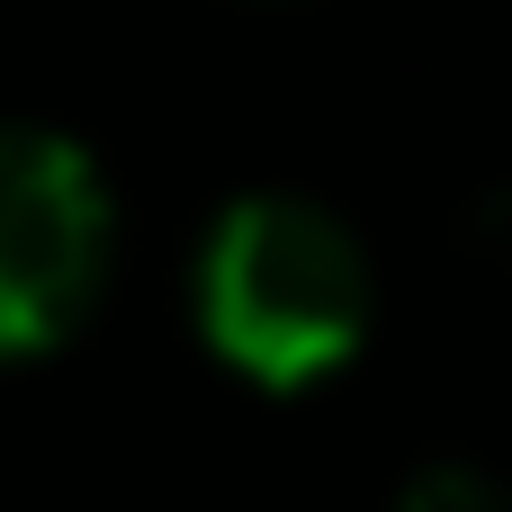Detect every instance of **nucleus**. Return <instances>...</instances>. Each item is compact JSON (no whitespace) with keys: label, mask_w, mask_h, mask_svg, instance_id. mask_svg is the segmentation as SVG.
<instances>
[{"label":"nucleus","mask_w":512,"mask_h":512,"mask_svg":"<svg viewBox=\"0 0 512 512\" xmlns=\"http://www.w3.org/2000/svg\"><path fill=\"white\" fill-rule=\"evenodd\" d=\"M117 198L99 162L27 117H0V369L63 351L108 297Z\"/></svg>","instance_id":"f03ea898"},{"label":"nucleus","mask_w":512,"mask_h":512,"mask_svg":"<svg viewBox=\"0 0 512 512\" xmlns=\"http://www.w3.org/2000/svg\"><path fill=\"white\" fill-rule=\"evenodd\" d=\"M369 243L306 189H243L207 216L189 261L198 342L261 396H306L369 342Z\"/></svg>","instance_id":"f257e3e1"},{"label":"nucleus","mask_w":512,"mask_h":512,"mask_svg":"<svg viewBox=\"0 0 512 512\" xmlns=\"http://www.w3.org/2000/svg\"><path fill=\"white\" fill-rule=\"evenodd\" d=\"M396 512H512V486L495 468H468V459H432L396 486Z\"/></svg>","instance_id":"7ed1b4c3"}]
</instances>
